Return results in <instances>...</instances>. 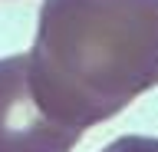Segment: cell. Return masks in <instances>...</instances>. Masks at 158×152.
Returning <instances> with one entry per match:
<instances>
[{
  "mask_svg": "<svg viewBox=\"0 0 158 152\" xmlns=\"http://www.w3.org/2000/svg\"><path fill=\"white\" fill-rule=\"evenodd\" d=\"M27 83L76 132L118 116L158 86V0H43Z\"/></svg>",
  "mask_w": 158,
  "mask_h": 152,
  "instance_id": "6da1fadb",
  "label": "cell"
},
{
  "mask_svg": "<svg viewBox=\"0 0 158 152\" xmlns=\"http://www.w3.org/2000/svg\"><path fill=\"white\" fill-rule=\"evenodd\" d=\"M82 132L49 119L27 83V53L0 60V152H73Z\"/></svg>",
  "mask_w": 158,
  "mask_h": 152,
  "instance_id": "7a4b0ae2",
  "label": "cell"
},
{
  "mask_svg": "<svg viewBox=\"0 0 158 152\" xmlns=\"http://www.w3.org/2000/svg\"><path fill=\"white\" fill-rule=\"evenodd\" d=\"M102 152H158V139H152V136H122V139L109 142Z\"/></svg>",
  "mask_w": 158,
  "mask_h": 152,
  "instance_id": "3957f363",
  "label": "cell"
}]
</instances>
